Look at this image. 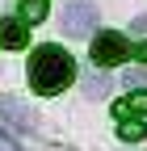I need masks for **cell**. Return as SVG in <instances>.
<instances>
[{"instance_id": "277c9868", "label": "cell", "mask_w": 147, "mask_h": 151, "mask_svg": "<svg viewBox=\"0 0 147 151\" xmlns=\"http://www.w3.org/2000/svg\"><path fill=\"white\" fill-rule=\"evenodd\" d=\"M0 122H13L17 130H34V126H38L34 109L25 101H17V97H0Z\"/></svg>"}, {"instance_id": "30bf717a", "label": "cell", "mask_w": 147, "mask_h": 151, "mask_svg": "<svg viewBox=\"0 0 147 151\" xmlns=\"http://www.w3.org/2000/svg\"><path fill=\"white\" fill-rule=\"evenodd\" d=\"M122 84H126V88H139V92H143V88H147V67H130V71L122 76Z\"/></svg>"}, {"instance_id": "3957f363", "label": "cell", "mask_w": 147, "mask_h": 151, "mask_svg": "<svg viewBox=\"0 0 147 151\" xmlns=\"http://www.w3.org/2000/svg\"><path fill=\"white\" fill-rule=\"evenodd\" d=\"M59 25H63V34H71V38L93 34V29H97V4H88V0H71V4L63 9V17H59Z\"/></svg>"}, {"instance_id": "8992f818", "label": "cell", "mask_w": 147, "mask_h": 151, "mask_svg": "<svg viewBox=\"0 0 147 151\" xmlns=\"http://www.w3.org/2000/svg\"><path fill=\"white\" fill-rule=\"evenodd\" d=\"M135 113H147V88H143V92H135V97H126V101H118V105H114V118H122V122H126V118H135Z\"/></svg>"}, {"instance_id": "9c48e42d", "label": "cell", "mask_w": 147, "mask_h": 151, "mask_svg": "<svg viewBox=\"0 0 147 151\" xmlns=\"http://www.w3.org/2000/svg\"><path fill=\"white\" fill-rule=\"evenodd\" d=\"M118 134H122V143H139V139L147 134V126H143V122H135V118H126V122L118 126Z\"/></svg>"}, {"instance_id": "7a4b0ae2", "label": "cell", "mask_w": 147, "mask_h": 151, "mask_svg": "<svg viewBox=\"0 0 147 151\" xmlns=\"http://www.w3.org/2000/svg\"><path fill=\"white\" fill-rule=\"evenodd\" d=\"M126 55H135L130 46H126V38H122V34H114V29H101V34L93 38V50H88V59H93L97 67H109V63H122Z\"/></svg>"}, {"instance_id": "8fae6325", "label": "cell", "mask_w": 147, "mask_h": 151, "mask_svg": "<svg viewBox=\"0 0 147 151\" xmlns=\"http://www.w3.org/2000/svg\"><path fill=\"white\" fill-rule=\"evenodd\" d=\"M135 59H139V63H147V38H143L139 46H135Z\"/></svg>"}, {"instance_id": "52a82bcc", "label": "cell", "mask_w": 147, "mask_h": 151, "mask_svg": "<svg viewBox=\"0 0 147 151\" xmlns=\"http://www.w3.org/2000/svg\"><path fill=\"white\" fill-rule=\"evenodd\" d=\"M109 88H114V84H109L105 76H84V80H80V92H84V97H93V101H97V97H105Z\"/></svg>"}, {"instance_id": "ba28073f", "label": "cell", "mask_w": 147, "mask_h": 151, "mask_svg": "<svg viewBox=\"0 0 147 151\" xmlns=\"http://www.w3.org/2000/svg\"><path fill=\"white\" fill-rule=\"evenodd\" d=\"M42 17H46V0H25V4H21V21L25 25L42 21Z\"/></svg>"}, {"instance_id": "5b68a950", "label": "cell", "mask_w": 147, "mask_h": 151, "mask_svg": "<svg viewBox=\"0 0 147 151\" xmlns=\"http://www.w3.org/2000/svg\"><path fill=\"white\" fill-rule=\"evenodd\" d=\"M25 42H30L25 21H21V17H4V21H0V46H4V50H21Z\"/></svg>"}, {"instance_id": "6da1fadb", "label": "cell", "mask_w": 147, "mask_h": 151, "mask_svg": "<svg viewBox=\"0 0 147 151\" xmlns=\"http://www.w3.org/2000/svg\"><path fill=\"white\" fill-rule=\"evenodd\" d=\"M71 80H76V59L63 50V46H38L30 55V88L38 92V97H55V92H63Z\"/></svg>"}]
</instances>
